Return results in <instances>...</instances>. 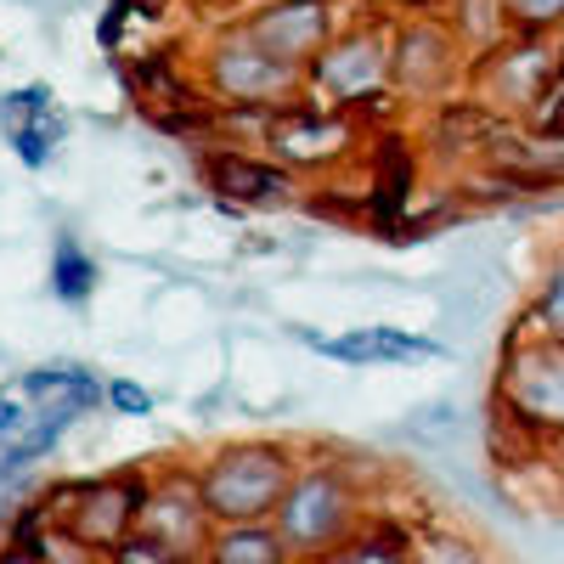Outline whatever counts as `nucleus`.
Listing matches in <instances>:
<instances>
[{
    "label": "nucleus",
    "instance_id": "20",
    "mask_svg": "<svg viewBox=\"0 0 564 564\" xmlns=\"http://www.w3.org/2000/svg\"><path fill=\"white\" fill-rule=\"evenodd\" d=\"M63 113L57 108H45L40 119H29L23 130H12V148H18V159L29 164V170H45V164H52V153L63 148Z\"/></svg>",
    "mask_w": 564,
    "mask_h": 564
},
{
    "label": "nucleus",
    "instance_id": "7",
    "mask_svg": "<svg viewBox=\"0 0 564 564\" xmlns=\"http://www.w3.org/2000/svg\"><path fill=\"white\" fill-rule=\"evenodd\" d=\"M356 141V124L345 108H327V102H311V97H294L271 108V124H265V148L282 159V170H322V164H339Z\"/></svg>",
    "mask_w": 564,
    "mask_h": 564
},
{
    "label": "nucleus",
    "instance_id": "27",
    "mask_svg": "<svg viewBox=\"0 0 564 564\" xmlns=\"http://www.w3.org/2000/svg\"><path fill=\"white\" fill-rule=\"evenodd\" d=\"M23 423H29V406L12 401V395H0V435H23Z\"/></svg>",
    "mask_w": 564,
    "mask_h": 564
},
{
    "label": "nucleus",
    "instance_id": "3",
    "mask_svg": "<svg viewBox=\"0 0 564 564\" xmlns=\"http://www.w3.org/2000/svg\"><path fill=\"white\" fill-rule=\"evenodd\" d=\"M502 412L513 430L564 441V345L558 339H513L502 356Z\"/></svg>",
    "mask_w": 564,
    "mask_h": 564
},
{
    "label": "nucleus",
    "instance_id": "11",
    "mask_svg": "<svg viewBox=\"0 0 564 564\" xmlns=\"http://www.w3.org/2000/svg\"><path fill=\"white\" fill-rule=\"evenodd\" d=\"M558 68V57L547 52L542 40H502L497 52H486L480 63H475V79L486 85V102H491V113H531V102H536V90L547 85V74Z\"/></svg>",
    "mask_w": 564,
    "mask_h": 564
},
{
    "label": "nucleus",
    "instance_id": "19",
    "mask_svg": "<svg viewBox=\"0 0 564 564\" xmlns=\"http://www.w3.org/2000/svg\"><path fill=\"white\" fill-rule=\"evenodd\" d=\"M497 7L513 40H547L553 29H564V0H497Z\"/></svg>",
    "mask_w": 564,
    "mask_h": 564
},
{
    "label": "nucleus",
    "instance_id": "22",
    "mask_svg": "<svg viewBox=\"0 0 564 564\" xmlns=\"http://www.w3.org/2000/svg\"><path fill=\"white\" fill-rule=\"evenodd\" d=\"M90 379H97V372L79 367V361H45V367L23 372V395H29V401H52V395H63V390L90 384Z\"/></svg>",
    "mask_w": 564,
    "mask_h": 564
},
{
    "label": "nucleus",
    "instance_id": "21",
    "mask_svg": "<svg viewBox=\"0 0 564 564\" xmlns=\"http://www.w3.org/2000/svg\"><path fill=\"white\" fill-rule=\"evenodd\" d=\"M531 334L536 339H558L564 345V254L547 265V276H542V294H536V305H531Z\"/></svg>",
    "mask_w": 564,
    "mask_h": 564
},
{
    "label": "nucleus",
    "instance_id": "8",
    "mask_svg": "<svg viewBox=\"0 0 564 564\" xmlns=\"http://www.w3.org/2000/svg\"><path fill=\"white\" fill-rule=\"evenodd\" d=\"M135 531H148L153 542H164L170 553L181 558H204V542L215 531L209 508H204V491H198V475H186V468H170L148 486V502H141V520Z\"/></svg>",
    "mask_w": 564,
    "mask_h": 564
},
{
    "label": "nucleus",
    "instance_id": "16",
    "mask_svg": "<svg viewBox=\"0 0 564 564\" xmlns=\"http://www.w3.org/2000/svg\"><path fill=\"white\" fill-rule=\"evenodd\" d=\"M97 282H102V265L79 249L74 231H57V254H52V294H57L63 305H85L90 294H97Z\"/></svg>",
    "mask_w": 564,
    "mask_h": 564
},
{
    "label": "nucleus",
    "instance_id": "17",
    "mask_svg": "<svg viewBox=\"0 0 564 564\" xmlns=\"http://www.w3.org/2000/svg\"><path fill=\"white\" fill-rule=\"evenodd\" d=\"M305 564H412V547L395 531H350L345 542H334Z\"/></svg>",
    "mask_w": 564,
    "mask_h": 564
},
{
    "label": "nucleus",
    "instance_id": "28",
    "mask_svg": "<svg viewBox=\"0 0 564 564\" xmlns=\"http://www.w3.org/2000/svg\"><path fill=\"white\" fill-rule=\"evenodd\" d=\"M124 18H130V0H113V7H108V18H102V45H108V52H113V45H119V29H124Z\"/></svg>",
    "mask_w": 564,
    "mask_h": 564
},
{
    "label": "nucleus",
    "instance_id": "25",
    "mask_svg": "<svg viewBox=\"0 0 564 564\" xmlns=\"http://www.w3.org/2000/svg\"><path fill=\"white\" fill-rule=\"evenodd\" d=\"M45 108H52V90H45V85L7 90V97H0V124H7V130H23V124H29V119H40Z\"/></svg>",
    "mask_w": 564,
    "mask_h": 564
},
{
    "label": "nucleus",
    "instance_id": "4",
    "mask_svg": "<svg viewBox=\"0 0 564 564\" xmlns=\"http://www.w3.org/2000/svg\"><path fill=\"white\" fill-rule=\"evenodd\" d=\"M305 85L327 108H345V113L367 97H384L390 90V34L372 29V23L334 29V40L311 57Z\"/></svg>",
    "mask_w": 564,
    "mask_h": 564
},
{
    "label": "nucleus",
    "instance_id": "13",
    "mask_svg": "<svg viewBox=\"0 0 564 564\" xmlns=\"http://www.w3.org/2000/svg\"><path fill=\"white\" fill-rule=\"evenodd\" d=\"M300 339L311 350H322V356L356 361V367H367V361H390L395 367V361H435L441 356L435 339L406 334V327H350V334H339V339H322V334H305V327H300Z\"/></svg>",
    "mask_w": 564,
    "mask_h": 564
},
{
    "label": "nucleus",
    "instance_id": "15",
    "mask_svg": "<svg viewBox=\"0 0 564 564\" xmlns=\"http://www.w3.org/2000/svg\"><path fill=\"white\" fill-rule=\"evenodd\" d=\"M417 186V164L395 135H384V148L372 153V186H367V215L379 226H395V215L406 209V193Z\"/></svg>",
    "mask_w": 564,
    "mask_h": 564
},
{
    "label": "nucleus",
    "instance_id": "18",
    "mask_svg": "<svg viewBox=\"0 0 564 564\" xmlns=\"http://www.w3.org/2000/svg\"><path fill=\"white\" fill-rule=\"evenodd\" d=\"M457 45H468V52H497V45L508 40V23H502V7L497 0H452V23Z\"/></svg>",
    "mask_w": 564,
    "mask_h": 564
},
{
    "label": "nucleus",
    "instance_id": "31",
    "mask_svg": "<svg viewBox=\"0 0 564 564\" xmlns=\"http://www.w3.org/2000/svg\"><path fill=\"white\" fill-rule=\"evenodd\" d=\"M401 7H417L423 12V7H435V0H401Z\"/></svg>",
    "mask_w": 564,
    "mask_h": 564
},
{
    "label": "nucleus",
    "instance_id": "5",
    "mask_svg": "<svg viewBox=\"0 0 564 564\" xmlns=\"http://www.w3.org/2000/svg\"><path fill=\"white\" fill-rule=\"evenodd\" d=\"M148 486L153 480H141V475H130V480H85V486H63V491L40 497V502L74 542L97 547L108 558L135 531L141 502H148Z\"/></svg>",
    "mask_w": 564,
    "mask_h": 564
},
{
    "label": "nucleus",
    "instance_id": "32",
    "mask_svg": "<svg viewBox=\"0 0 564 564\" xmlns=\"http://www.w3.org/2000/svg\"><path fill=\"white\" fill-rule=\"evenodd\" d=\"M226 7H243V0H226Z\"/></svg>",
    "mask_w": 564,
    "mask_h": 564
},
{
    "label": "nucleus",
    "instance_id": "23",
    "mask_svg": "<svg viewBox=\"0 0 564 564\" xmlns=\"http://www.w3.org/2000/svg\"><path fill=\"white\" fill-rule=\"evenodd\" d=\"M412 564H486V553L475 542L452 536V531H430V536H417Z\"/></svg>",
    "mask_w": 564,
    "mask_h": 564
},
{
    "label": "nucleus",
    "instance_id": "1",
    "mask_svg": "<svg viewBox=\"0 0 564 564\" xmlns=\"http://www.w3.org/2000/svg\"><path fill=\"white\" fill-rule=\"evenodd\" d=\"M300 468V452L282 441H231L198 468V491L215 525H260L276 513Z\"/></svg>",
    "mask_w": 564,
    "mask_h": 564
},
{
    "label": "nucleus",
    "instance_id": "24",
    "mask_svg": "<svg viewBox=\"0 0 564 564\" xmlns=\"http://www.w3.org/2000/svg\"><path fill=\"white\" fill-rule=\"evenodd\" d=\"M108 564H204V558H181V553H170L164 542H153L148 531H130V536L108 553Z\"/></svg>",
    "mask_w": 564,
    "mask_h": 564
},
{
    "label": "nucleus",
    "instance_id": "14",
    "mask_svg": "<svg viewBox=\"0 0 564 564\" xmlns=\"http://www.w3.org/2000/svg\"><path fill=\"white\" fill-rule=\"evenodd\" d=\"M204 564H300L271 520L260 525H215L204 542Z\"/></svg>",
    "mask_w": 564,
    "mask_h": 564
},
{
    "label": "nucleus",
    "instance_id": "30",
    "mask_svg": "<svg viewBox=\"0 0 564 564\" xmlns=\"http://www.w3.org/2000/svg\"><path fill=\"white\" fill-rule=\"evenodd\" d=\"M12 547V513H0V553Z\"/></svg>",
    "mask_w": 564,
    "mask_h": 564
},
{
    "label": "nucleus",
    "instance_id": "10",
    "mask_svg": "<svg viewBox=\"0 0 564 564\" xmlns=\"http://www.w3.org/2000/svg\"><path fill=\"white\" fill-rule=\"evenodd\" d=\"M243 29H249V40L260 45L265 57L305 74L311 57L334 40L339 23H334V7H327V0H265L260 12L243 18Z\"/></svg>",
    "mask_w": 564,
    "mask_h": 564
},
{
    "label": "nucleus",
    "instance_id": "29",
    "mask_svg": "<svg viewBox=\"0 0 564 564\" xmlns=\"http://www.w3.org/2000/svg\"><path fill=\"white\" fill-rule=\"evenodd\" d=\"M0 564H40L34 553H23V547H7V553H0Z\"/></svg>",
    "mask_w": 564,
    "mask_h": 564
},
{
    "label": "nucleus",
    "instance_id": "12",
    "mask_svg": "<svg viewBox=\"0 0 564 564\" xmlns=\"http://www.w3.org/2000/svg\"><path fill=\"white\" fill-rule=\"evenodd\" d=\"M209 170V186L226 198H238V204H260V209H276V204H289L300 193V181L294 170H282V164H265V159H249L238 148H215L204 159Z\"/></svg>",
    "mask_w": 564,
    "mask_h": 564
},
{
    "label": "nucleus",
    "instance_id": "9",
    "mask_svg": "<svg viewBox=\"0 0 564 564\" xmlns=\"http://www.w3.org/2000/svg\"><path fill=\"white\" fill-rule=\"evenodd\" d=\"M463 68V45L446 23L417 18L390 34V85L401 97H441Z\"/></svg>",
    "mask_w": 564,
    "mask_h": 564
},
{
    "label": "nucleus",
    "instance_id": "6",
    "mask_svg": "<svg viewBox=\"0 0 564 564\" xmlns=\"http://www.w3.org/2000/svg\"><path fill=\"white\" fill-rule=\"evenodd\" d=\"M204 79H209V97H220L226 108H282V97H300L305 90V74L265 57L249 40V29H226L209 45Z\"/></svg>",
    "mask_w": 564,
    "mask_h": 564
},
{
    "label": "nucleus",
    "instance_id": "2",
    "mask_svg": "<svg viewBox=\"0 0 564 564\" xmlns=\"http://www.w3.org/2000/svg\"><path fill=\"white\" fill-rule=\"evenodd\" d=\"M356 508L361 502H356L350 475H345L339 463L316 457V463H300L294 468L289 491H282V502L271 513V525L282 531V542L294 547V558L305 564V558L327 553L334 542H345L356 531Z\"/></svg>",
    "mask_w": 564,
    "mask_h": 564
},
{
    "label": "nucleus",
    "instance_id": "26",
    "mask_svg": "<svg viewBox=\"0 0 564 564\" xmlns=\"http://www.w3.org/2000/svg\"><path fill=\"white\" fill-rule=\"evenodd\" d=\"M108 406H113L119 417H148V412H153V395L141 390L135 379H113V384H108Z\"/></svg>",
    "mask_w": 564,
    "mask_h": 564
}]
</instances>
